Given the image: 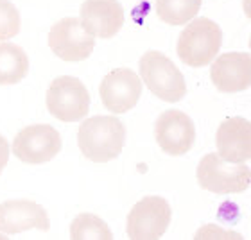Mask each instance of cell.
<instances>
[{
	"label": "cell",
	"mask_w": 251,
	"mask_h": 240,
	"mask_svg": "<svg viewBox=\"0 0 251 240\" xmlns=\"http://www.w3.org/2000/svg\"><path fill=\"white\" fill-rule=\"evenodd\" d=\"M126 144V127L117 117H92L79 125L77 145L95 163L115 160Z\"/></svg>",
	"instance_id": "6da1fadb"
},
{
	"label": "cell",
	"mask_w": 251,
	"mask_h": 240,
	"mask_svg": "<svg viewBox=\"0 0 251 240\" xmlns=\"http://www.w3.org/2000/svg\"><path fill=\"white\" fill-rule=\"evenodd\" d=\"M223 45V31L210 18H196L181 31L176 45L178 58L188 67H206Z\"/></svg>",
	"instance_id": "7a4b0ae2"
},
{
	"label": "cell",
	"mask_w": 251,
	"mask_h": 240,
	"mask_svg": "<svg viewBox=\"0 0 251 240\" xmlns=\"http://www.w3.org/2000/svg\"><path fill=\"white\" fill-rule=\"evenodd\" d=\"M138 68L146 86L158 99L165 102H178L187 95L183 73L165 54L158 50H147L140 58Z\"/></svg>",
	"instance_id": "3957f363"
},
{
	"label": "cell",
	"mask_w": 251,
	"mask_h": 240,
	"mask_svg": "<svg viewBox=\"0 0 251 240\" xmlns=\"http://www.w3.org/2000/svg\"><path fill=\"white\" fill-rule=\"evenodd\" d=\"M199 187L214 193H237L248 190L251 168L244 163L225 162L219 154L208 152L198 165Z\"/></svg>",
	"instance_id": "277c9868"
},
{
	"label": "cell",
	"mask_w": 251,
	"mask_h": 240,
	"mask_svg": "<svg viewBox=\"0 0 251 240\" xmlns=\"http://www.w3.org/2000/svg\"><path fill=\"white\" fill-rule=\"evenodd\" d=\"M47 110L50 115L63 122H79L88 115V90L77 77H56L47 90Z\"/></svg>",
	"instance_id": "5b68a950"
},
{
	"label": "cell",
	"mask_w": 251,
	"mask_h": 240,
	"mask_svg": "<svg viewBox=\"0 0 251 240\" xmlns=\"http://www.w3.org/2000/svg\"><path fill=\"white\" fill-rule=\"evenodd\" d=\"M173 210L160 195H146L131 208L126 222L127 237L133 240H156L171 224Z\"/></svg>",
	"instance_id": "8992f818"
},
{
	"label": "cell",
	"mask_w": 251,
	"mask_h": 240,
	"mask_svg": "<svg viewBox=\"0 0 251 240\" xmlns=\"http://www.w3.org/2000/svg\"><path fill=\"white\" fill-rule=\"evenodd\" d=\"M49 47L63 61H83L94 52L95 38L77 16H67L49 32Z\"/></svg>",
	"instance_id": "52a82bcc"
},
{
	"label": "cell",
	"mask_w": 251,
	"mask_h": 240,
	"mask_svg": "<svg viewBox=\"0 0 251 240\" xmlns=\"http://www.w3.org/2000/svg\"><path fill=\"white\" fill-rule=\"evenodd\" d=\"M61 151V135L50 124L27 125L15 136L13 154L24 163H45Z\"/></svg>",
	"instance_id": "ba28073f"
},
{
	"label": "cell",
	"mask_w": 251,
	"mask_h": 240,
	"mask_svg": "<svg viewBox=\"0 0 251 240\" xmlns=\"http://www.w3.org/2000/svg\"><path fill=\"white\" fill-rule=\"evenodd\" d=\"M154 138L163 152L171 156H183L196 142V125L183 111L167 110L154 124Z\"/></svg>",
	"instance_id": "9c48e42d"
},
{
	"label": "cell",
	"mask_w": 251,
	"mask_h": 240,
	"mask_svg": "<svg viewBox=\"0 0 251 240\" xmlns=\"http://www.w3.org/2000/svg\"><path fill=\"white\" fill-rule=\"evenodd\" d=\"M99 95L106 110L121 115L136 106L142 95V81L131 68H115L100 81Z\"/></svg>",
	"instance_id": "30bf717a"
},
{
	"label": "cell",
	"mask_w": 251,
	"mask_h": 240,
	"mask_svg": "<svg viewBox=\"0 0 251 240\" xmlns=\"http://www.w3.org/2000/svg\"><path fill=\"white\" fill-rule=\"evenodd\" d=\"M210 79L219 92H244L251 84V56L248 52L221 54L210 68Z\"/></svg>",
	"instance_id": "8fae6325"
},
{
	"label": "cell",
	"mask_w": 251,
	"mask_h": 240,
	"mask_svg": "<svg viewBox=\"0 0 251 240\" xmlns=\"http://www.w3.org/2000/svg\"><path fill=\"white\" fill-rule=\"evenodd\" d=\"M50 230V220L43 206L34 201H5L0 204V231L15 235L27 230Z\"/></svg>",
	"instance_id": "7c38bea8"
},
{
	"label": "cell",
	"mask_w": 251,
	"mask_h": 240,
	"mask_svg": "<svg viewBox=\"0 0 251 240\" xmlns=\"http://www.w3.org/2000/svg\"><path fill=\"white\" fill-rule=\"evenodd\" d=\"M217 154L225 162L246 163L251 158V124L242 117H231L221 122L217 135Z\"/></svg>",
	"instance_id": "4fadbf2b"
},
{
	"label": "cell",
	"mask_w": 251,
	"mask_h": 240,
	"mask_svg": "<svg viewBox=\"0 0 251 240\" xmlns=\"http://www.w3.org/2000/svg\"><path fill=\"white\" fill-rule=\"evenodd\" d=\"M84 29L99 38H113L124 25V9L119 0H86L81 5Z\"/></svg>",
	"instance_id": "5bb4252c"
},
{
	"label": "cell",
	"mask_w": 251,
	"mask_h": 240,
	"mask_svg": "<svg viewBox=\"0 0 251 240\" xmlns=\"http://www.w3.org/2000/svg\"><path fill=\"white\" fill-rule=\"evenodd\" d=\"M29 72L25 50L15 43H0V84H16Z\"/></svg>",
	"instance_id": "9a60e30c"
},
{
	"label": "cell",
	"mask_w": 251,
	"mask_h": 240,
	"mask_svg": "<svg viewBox=\"0 0 251 240\" xmlns=\"http://www.w3.org/2000/svg\"><path fill=\"white\" fill-rule=\"evenodd\" d=\"M203 0H156L154 9L160 20L169 25H185L194 20L201 9Z\"/></svg>",
	"instance_id": "2e32d148"
},
{
	"label": "cell",
	"mask_w": 251,
	"mask_h": 240,
	"mask_svg": "<svg viewBox=\"0 0 251 240\" xmlns=\"http://www.w3.org/2000/svg\"><path fill=\"white\" fill-rule=\"evenodd\" d=\"M70 239L74 240H111L110 226L94 214H81L72 220Z\"/></svg>",
	"instance_id": "e0dca14e"
},
{
	"label": "cell",
	"mask_w": 251,
	"mask_h": 240,
	"mask_svg": "<svg viewBox=\"0 0 251 240\" xmlns=\"http://www.w3.org/2000/svg\"><path fill=\"white\" fill-rule=\"evenodd\" d=\"M20 32V13L9 0H0V42L11 40Z\"/></svg>",
	"instance_id": "ac0fdd59"
},
{
	"label": "cell",
	"mask_w": 251,
	"mask_h": 240,
	"mask_svg": "<svg viewBox=\"0 0 251 240\" xmlns=\"http://www.w3.org/2000/svg\"><path fill=\"white\" fill-rule=\"evenodd\" d=\"M7 160H9V144H7L4 136L0 135V172L7 165Z\"/></svg>",
	"instance_id": "d6986e66"
}]
</instances>
